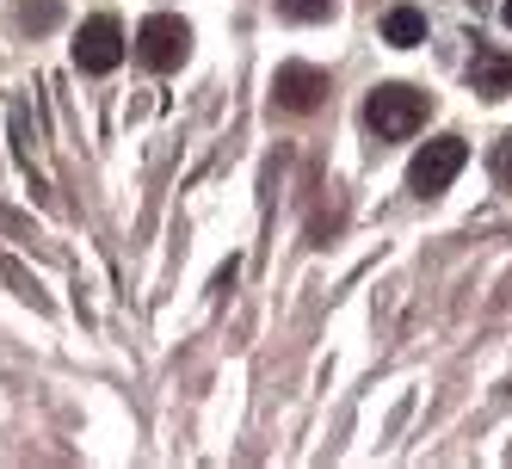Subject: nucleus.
<instances>
[{"label": "nucleus", "instance_id": "obj_1", "mask_svg": "<svg viewBox=\"0 0 512 469\" xmlns=\"http://www.w3.org/2000/svg\"><path fill=\"white\" fill-rule=\"evenodd\" d=\"M426 112H432V99L420 87H408V81H383V87H371V99H364V124H371L383 142H408L426 124Z\"/></svg>", "mask_w": 512, "mask_h": 469}, {"label": "nucleus", "instance_id": "obj_2", "mask_svg": "<svg viewBox=\"0 0 512 469\" xmlns=\"http://www.w3.org/2000/svg\"><path fill=\"white\" fill-rule=\"evenodd\" d=\"M186 50H192L186 19H173V13H149V19L136 25V62L149 68V75H173V68L186 62Z\"/></svg>", "mask_w": 512, "mask_h": 469}, {"label": "nucleus", "instance_id": "obj_3", "mask_svg": "<svg viewBox=\"0 0 512 469\" xmlns=\"http://www.w3.org/2000/svg\"><path fill=\"white\" fill-rule=\"evenodd\" d=\"M463 167H469V142H463V136H438V142H426V149L414 155L408 186H414L420 198H438V192H445Z\"/></svg>", "mask_w": 512, "mask_h": 469}, {"label": "nucleus", "instance_id": "obj_4", "mask_svg": "<svg viewBox=\"0 0 512 469\" xmlns=\"http://www.w3.org/2000/svg\"><path fill=\"white\" fill-rule=\"evenodd\" d=\"M124 25L112 19V13H93L87 25H81V38H75V68L81 75H112V68L124 62Z\"/></svg>", "mask_w": 512, "mask_h": 469}, {"label": "nucleus", "instance_id": "obj_5", "mask_svg": "<svg viewBox=\"0 0 512 469\" xmlns=\"http://www.w3.org/2000/svg\"><path fill=\"white\" fill-rule=\"evenodd\" d=\"M327 68H315V62H284L278 75H272V99H278V112H321L327 105Z\"/></svg>", "mask_w": 512, "mask_h": 469}, {"label": "nucleus", "instance_id": "obj_6", "mask_svg": "<svg viewBox=\"0 0 512 469\" xmlns=\"http://www.w3.org/2000/svg\"><path fill=\"white\" fill-rule=\"evenodd\" d=\"M469 87L482 93V99H506L512 93V56L494 50V44H482V50H475V62H469Z\"/></svg>", "mask_w": 512, "mask_h": 469}, {"label": "nucleus", "instance_id": "obj_7", "mask_svg": "<svg viewBox=\"0 0 512 469\" xmlns=\"http://www.w3.org/2000/svg\"><path fill=\"white\" fill-rule=\"evenodd\" d=\"M383 44H395V50L426 44V13L420 7H389L383 13Z\"/></svg>", "mask_w": 512, "mask_h": 469}, {"label": "nucleus", "instance_id": "obj_8", "mask_svg": "<svg viewBox=\"0 0 512 469\" xmlns=\"http://www.w3.org/2000/svg\"><path fill=\"white\" fill-rule=\"evenodd\" d=\"M278 7V19H290V25H321L327 13H334V0H272Z\"/></svg>", "mask_w": 512, "mask_h": 469}, {"label": "nucleus", "instance_id": "obj_9", "mask_svg": "<svg viewBox=\"0 0 512 469\" xmlns=\"http://www.w3.org/2000/svg\"><path fill=\"white\" fill-rule=\"evenodd\" d=\"M56 19H62V7H56V0H38V7L25 0V7H19V25H25V31H50Z\"/></svg>", "mask_w": 512, "mask_h": 469}, {"label": "nucleus", "instance_id": "obj_10", "mask_svg": "<svg viewBox=\"0 0 512 469\" xmlns=\"http://www.w3.org/2000/svg\"><path fill=\"white\" fill-rule=\"evenodd\" d=\"M0 278H7V284H13V291H19V297H31V303H38V309H44V291H38V284H31V278H25V272L13 266V260H0Z\"/></svg>", "mask_w": 512, "mask_h": 469}, {"label": "nucleus", "instance_id": "obj_11", "mask_svg": "<svg viewBox=\"0 0 512 469\" xmlns=\"http://www.w3.org/2000/svg\"><path fill=\"white\" fill-rule=\"evenodd\" d=\"M494 179H500V186L512 192V136L500 142V155H494Z\"/></svg>", "mask_w": 512, "mask_h": 469}, {"label": "nucleus", "instance_id": "obj_12", "mask_svg": "<svg viewBox=\"0 0 512 469\" xmlns=\"http://www.w3.org/2000/svg\"><path fill=\"white\" fill-rule=\"evenodd\" d=\"M500 19H506V31H512V0H506V13H500Z\"/></svg>", "mask_w": 512, "mask_h": 469}]
</instances>
